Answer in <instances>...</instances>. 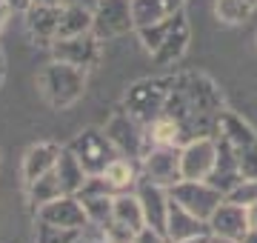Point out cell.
Returning a JSON list of instances; mask_svg holds the SVG:
<instances>
[{"label": "cell", "instance_id": "cell-1", "mask_svg": "<svg viewBox=\"0 0 257 243\" xmlns=\"http://www.w3.org/2000/svg\"><path fill=\"white\" fill-rule=\"evenodd\" d=\"M160 114L180 123L183 143L200 135H214L217 117L223 114V97L206 75H177Z\"/></svg>", "mask_w": 257, "mask_h": 243}, {"label": "cell", "instance_id": "cell-2", "mask_svg": "<svg viewBox=\"0 0 257 243\" xmlns=\"http://www.w3.org/2000/svg\"><path fill=\"white\" fill-rule=\"evenodd\" d=\"M217 141V163L209 175V183L226 195L240 180L257 178V132L240 114L223 109L214 129Z\"/></svg>", "mask_w": 257, "mask_h": 243}, {"label": "cell", "instance_id": "cell-3", "mask_svg": "<svg viewBox=\"0 0 257 243\" xmlns=\"http://www.w3.org/2000/svg\"><path fill=\"white\" fill-rule=\"evenodd\" d=\"M35 86H37V94L43 97L46 106L63 112V109L74 106L86 94L89 72L86 69H77V66L60 63V60H52V63H46L37 72Z\"/></svg>", "mask_w": 257, "mask_h": 243}, {"label": "cell", "instance_id": "cell-4", "mask_svg": "<svg viewBox=\"0 0 257 243\" xmlns=\"http://www.w3.org/2000/svg\"><path fill=\"white\" fill-rule=\"evenodd\" d=\"M172 80L175 77H146V80L132 83L126 92V100H123V109L128 114H135L140 123L149 126L157 114L163 112L169 89H172Z\"/></svg>", "mask_w": 257, "mask_h": 243}, {"label": "cell", "instance_id": "cell-5", "mask_svg": "<svg viewBox=\"0 0 257 243\" xmlns=\"http://www.w3.org/2000/svg\"><path fill=\"white\" fill-rule=\"evenodd\" d=\"M106 132V138L114 143V149L120 155H126V158H143L146 149L152 146L149 143V135H146V123H140L135 114H128L123 106H120L117 112H111V117L106 120L103 126Z\"/></svg>", "mask_w": 257, "mask_h": 243}, {"label": "cell", "instance_id": "cell-6", "mask_svg": "<svg viewBox=\"0 0 257 243\" xmlns=\"http://www.w3.org/2000/svg\"><path fill=\"white\" fill-rule=\"evenodd\" d=\"M135 32L132 0H97L92 9V35L97 40H114Z\"/></svg>", "mask_w": 257, "mask_h": 243}, {"label": "cell", "instance_id": "cell-7", "mask_svg": "<svg viewBox=\"0 0 257 243\" xmlns=\"http://www.w3.org/2000/svg\"><path fill=\"white\" fill-rule=\"evenodd\" d=\"M69 149L74 152V158L83 163L86 175H100L103 169L109 166L111 160L117 158L120 152L114 149V143L106 138L103 129H83L77 132V138L69 143Z\"/></svg>", "mask_w": 257, "mask_h": 243}, {"label": "cell", "instance_id": "cell-8", "mask_svg": "<svg viewBox=\"0 0 257 243\" xmlns=\"http://www.w3.org/2000/svg\"><path fill=\"white\" fill-rule=\"evenodd\" d=\"M169 197L200 220H209L211 212L223 203V192L209 180H177L175 186H169Z\"/></svg>", "mask_w": 257, "mask_h": 243}, {"label": "cell", "instance_id": "cell-9", "mask_svg": "<svg viewBox=\"0 0 257 243\" xmlns=\"http://www.w3.org/2000/svg\"><path fill=\"white\" fill-rule=\"evenodd\" d=\"M214 163H217L214 135H200L180 146V178L183 180H209Z\"/></svg>", "mask_w": 257, "mask_h": 243}, {"label": "cell", "instance_id": "cell-10", "mask_svg": "<svg viewBox=\"0 0 257 243\" xmlns=\"http://www.w3.org/2000/svg\"><path fill=\"white\" fill-rule=\"evenodd\" d=\"M100 46L103 40H97L92 32H83V35H72V38H55L49 52H52V60H60V63L89 72L100 60Z\"/></svg>", "mask_w": 257, "mask_h": 243}, {"label": "cell", "instance_id": "cell-11", "mask_svg": "<svg viewBox=\"0 0 257 243\" xmlns=\"http://www.w3.org/2000/svg\"><path fill=\"white\" fill-rule=\"evenodd\" d=\"M140 175L157 186H175L180 178V146H149L140 158Z\"/></svg>", "mask_w": 257, "mask_h": 243}, {"label": "cell", "instance_id": "cell-12", "mask_svg": "<svg viewBox=\"0 0 257 243\" xmlns=\"http://www.w3.org/2000/svg\"><path fill=\"white\" fill-rule=\"evenodd\" d=\"M35 220L60 226V229H74V232H83V229L89 226L86 209H83L77 195H60V197H55V200H49V203L37 206Z\"/></svg>", "mask_w": 257, "mask_h": 243}, {"label": "cell", "instance_id": "cell-13", "mask_svg": "<svg viewBox=\"0 0 257 243\" xmlns=\"http://www.w3.org/2000/svg\"><path fill=\"white\" fill-rule=\"evenodd\" d=\"M140 200V209H143V217H146V226L157 229V232L166 234V215H169V189L157 186L155 180H149L140 175L135 180V189H132Z\"/></svg>", "mask_w": 257, "mask_h": 243}, {"label": "cell", "instance_id": "cell-14", "mask_svg": "<svg viewBox=\"0 0 257 243\" xmlns=\"http://www.w3.org/2000/svg\"><path fill=\"white\" fill-rule=\"evenodd\" d=\"M209 223V234L214 237H226V240L243 243L248 234V223H246V209L237 203H231L223 197V203L211 212V217L206 220Z\"/></svg>", "mask_w": 257, "mask_h": 243}, {"label": "cell", "instance_id": "cell-15", "mask_svg": "<svg viewBox=\"0 0 257 243\" xmlns=\"http://www.w3.org/2000/svg\"><path fill=\"white\" fill-rule=\"evenodd\" d=\"M60 12L63 6H29L23 12L32 46H52V40L57 38V26H60Z\"/></svg>", "mask_w": 257, "mask_h": 243}, {"label": "cell", "instance_id": "cell-16", "mask_svg": "<svg viewBox=\"0 0 257 243\" xmlns=\"http://www.w3.org/2000/svg\"><path fill=\"white\" fill-rule=\"evenodd\" d=\"M189 38H192V29H189V20H186L183 12L175 15V23L169 29V35L163 38V43L152 52V60L157 66H175L180 57L186 55L189 49Z\"/></svg>", "mask_w": 257, "mask_h": 243}, {"label": "cell", "instance_id": "cell-17", "mask_svg": "<svg viewBox=\"0 0 257 243\" xmlns=\"http://www.w3.org/2000/svg\"><path fill=\"white\" fill-rule=\"evenodd\" d=\"M200 234H209V223L169 197V215H166V237H169V243L200 237Z\"/></svg>", "mask_w": 257, "mask_h": 243}, {"label": "cell", "instance_id": "cell-18", "mask_svg": "<svg viewBox=\"0 0 257 243\" xmlns=\"http://www.w3.org/2000/svg\"><path fill=\"white\" fill-rule=\"evenodd\" d=\"M60 149H63V146H57V143H52V141L32 143V146L26 149V155H23V166H20L23 186L32 183V180H37L40 175L52 172L55 163H57V158H60Z\"/></svg>", "mask_w": 257, "mask_h": 243}, {"label": "cell", "instance_id": "cell-19", "mask_svg": "<svg viewBox=\"0 0 257 243\" xmlns=\"http://www.w3.org/2000/svg\"><path fill=\"white\" fill-rule=\"evenodd\" d=\"M55 178L60 183V189H63V195H77L83 189V183H86V178H89L83 163L74 158V152L69 146L60 149V158L55 163Z\"/></svg>", "mask_w": 257, "mask_h": 243}, {"label": "cell", "instance_id": "cell-20", "mask_svg": "<svg viewBox=\"0 0 257 243\" xmlns=\"http://www.w3.org/2000/svg\"><path fill=\"white\" fill-rule=\"evenodd\" d=\"M111 220L120 223V226H126L128 232H135V234L146 226V217H143L140 200H138V195H135L132 189L114 195V203H111Z\"/></svg>", "mask_w": 257, "mask_h": 243}, {"label": "cell", "instance_id": "cell-21", "mask_svg": "<svg viewBox=\"0 0 257 243\" xmlns=\"http://www.w3.org/2000/svg\"><path fill=\"white\" fill-rule=\"evenodd\" d=\"M100 175L109 180V186L114 189V192H128V189H135V180L140 178V169L135 166V160L132 158L117 155L109 166L103 169Z\"/></svg>", "mask_w": 257, "mask_h": 243}, {"label": "cell", "instance_id": "cell-22", "mask_svg": "<svg viewBox=\"0 0 257 243\" xmlns=\"http://www.w3.org/2000/svg\"><path fill=\"white\" fill-rule=\"evenodd\" d=\"M63 195V189H60V183H57L55 178V169L52 172H46V175H40L37 180H32V183H26V200L29 206H32V212H35L37 206L49 203V200H55V197Z\"/></svg>", "mask_w": 257, "mask_h": 243}, {"label": "cell", "instance_id": "cell-23", "mask_svg": "<svg viewBox=\"0 0 257 243\" xmlns=\"http://www.w3.org/2000/svg\"><path fill=\"white\" fill-rule=\"evenodd\" d=\"M83 32H92V9L69 6V3H66L63 12H60L57 38H72V35H83Z\"/></svg>", "mask_w": 257, "mask_h": 243}, {"label": "cell", "instance_id": "cell-24", "mask_svg": "<svg viewBox=\"0 0 257 243\" xmlns=\"http://www.w3.org/2000/svg\"><path fill=\"white\" fill-rule=\"evenodd\" d=\"M77 197H80L83 209H86V217H89V226L92 229H103L111 220L114 195H77Z\"/></svg>", "mask_w": 257, "mask_h": 243}, {"label": "cell", "instance_id": "cell-25", "mask_svg": "<svg viewBox=\"0 0 257 243\" xmlns=\"http://www.w3.org/2000/svg\"><path fill=\"white\" fill-rule=\"evenodd\" d=\"M254 6L248 0H214V18L226 26H240L251 18Z\"/></svg>", "mask_w": 257, "mask_h": 243}, {"label": "cell", "instance_id": "cell-26", "mask_svg": "<svg viewBox=\"0 0 257 243\" xmlns=\"http://www.w3.org/2000/svg\"><path fill=\"white\" fill-rule=\"evenodd\" d=\"M132 15H135V29L172 18L166 0H132Z\"/></svg>", "mask_w": 257, "mask_h": 243}, {"label": "cell", "instance_id": "cell-27", "mask_svg": "<svg viewBox=\"0 0 257 243\" xmlns=\"http://www.w3.org/2000/svg\"><path fill=\"white\" fill-rule=\"evenodd\" d=\"M180 12H183V9H180ZM172 23H175V15H172V18H166V20H157V23H149V26H138V29H135V32H138V38H140V43H143V49H146L149 55L163 43V38L169 35Z\"/></svg>", "mask_w": 257, "mask_h": 243}, {"label": "cell", "instance_id": "cell-28", "mask_svg": "<svg viewBox=\"0 0 257 243\" xmlns=\"http://www.w3.org/2000/svg\"><path fill=\"white\" fill-rule=\"evenodd\" d=\"M77 234L80 232H74V229H60V226L35 220V243H74Z\"/></svg>", "mask_w": 257, "mask_h": 243}, {"label": "cell", "instance_id": "cell-29", "mask_svg": "<svg viewBox=\"0 0 257 243\" xmlns=\"http://www.w3.org/2000/svg\"><path fill=\"white\" fill-rule=\"evenodd\" d=\"M226 200H231V203H237L246 209L248 203H254L257 200V178H246V180H240L237 186H231L229 192H226Z\"/></svg>", "mask_w": 257, "mask_h": 243}, {"label": "cell", "instance_id": "cell-30", "mask_svg": "<svg viewBox=\"0 0 257 243\" xmlns=\"http://www.w3.org/2000/svg\"><path fill=\"white\" fill-rule=\"evenodd\" d=\"M132 243H169V237H166L163 232L152 229V226H143V229L132 237Z\"/></svg>", "mask_w": 257, "mask_h": 243}, {"label": "cell", "instance_id": "cell-31", "mask_svg": "<svg viewBox=\"0 0 257 243\" xmlns=\"http://www.w3.org/2000/svg\"><path fill=\"white\" fill-rule=\"evenodd\" d=\"M246 223H248V232H257V200L246 206Z\"/></svg>", "mask_w": 257, "mask_h": 243}, {"label": "cell", "instance_id": "cell-32", "mask_svg": "<svg viewBox=\"0 0 257 243\" xmlns=\"http://www.w3.org/2000/svg\"><path fill=\"white\" fill-rule=\"evenodd\" d=\"M6 6L12 9V15H23L32 6V0H6Z\"/></svg>", "mask_w": 257, "mask_h": 243}, {"label": "cell", "instance_id": "cell-33", "mask_svg": "<svg viewBox=\"0 0 257 243\" xmlns=\"http://www.w3.org/2000/svg\"><path fill=\"white\" fill-rule=\"evenodd\" d=\"M9 18H12V9L6 6V0H0V32H3V26H6Z\"/></svg>", "mask_w": 257, "mask_h": 243}, {"label": "cell", "instance_id": "cell-34", "mask_svg": "<svg viewBox=\"0 0 257 243\" xmlns=\"http://www.w3.org/2000/svg\"><path fill=\"white\" fill-rule=\"evenodd\" d=\"M69 3V6H83V9H94L97 6V0H63V6Z\"/></svg>", "mask_w": 257, "mask_h": 243}, {"label": "cell", "instance_id": "cell-35", "mask_svg": "<svg viewBox=\"0 0 257 243\" xmlns=\"http://www.w3.org/2000/svg\"><path fill=\"white\" fill-rule=\"evenodd\" d=\"M183 3H186V0H166V6H169V12H172V15H177V12L183 9Z\"/></svg>", "mask_w": 257, "mask_h": 243}, {"label": "cell", "instance_id": "cell-36", "mask_svg": "<svg viewBox=\"0 0 257 243\" xmlns=\"http://www.w3.org/2000/svg\"><path fill=\"white\" fill-rule=\"evenodd\" d=\"M32 6H63V0H32Z\"/></svg>", "mask_w": 257, "mask_h": 243}, {"label": "cell", "instance_id": "cell-37", "mask_svg": "<svg viewBox=\"0 0 257 243\" xmlns=\"http://www.w3.org/2000/svg\"><path fill=\"white\" fill-rule=\"evenodd\" d=\"M177 243H209V234H200V237H189V240H177Z\"/></svg>", "mask_w": 257, "mask_h": 243}, {"label": "cell", "instance_id": "cell-38", "mask_svg": "<svg viewBox=\"0 0 257 243\" xmlns=\"http://www.w3.org/2000/svg\"><path fill=\"white\" fill-rule=\"evenodd\" d=\"M209 243H234V240H226V237H214V234H209Z\"/></svg>", "mask_w": 257, "mask_h": 243}, {"label": "cell", "instance_id": "cell-39", "mask_svg": "<svg viewBox=\"0 0 257 243\" xmlns=\"http://www.w3.org/2000/svg\"><path fill=\"white\" fill-rule=\"evenodd\" d=\"M0 69H6V52H3V46H0Z\"/></svg>", "mask_w": 257, "mask_h": 243}, {"label": "cell", "instance_id": "cell-40", "mask_svg": "<svg viewBox=\"0 0 257 243\" xmlns=\"http://www.w3.org/2000/svg\"><path fill=\"white\" fill-rule=\"evenodd\" d=\"M3 80H6V69H0V86H3Z\"/></svg>", "mask_w": 257, "mask_h": 243}, {"label": "cell", "instance_id": "cell-41", "mask_svg": "<svg viewBox=\"0 0 257 243\" xmlns=\"http://www.w3.org/2000/svg\"><path fill=\"white\" fill-rule=\"evenodd\" d=\"M248 3H251V6H257V0H248Z\"/></svg>", "mask_w": 257, "mask_h": 243}]
</instances>
